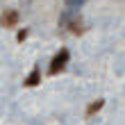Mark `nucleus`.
Segmentation results:
<instances>
[{
    "mask_svg": "<svg viewBox=\"0 0 125 125\" xmlns=\"http://www.w3.org/2000/svg\"><path fill=\"white\" fill-rule=\"evenodd\" d=\"M41 82V68L39 66H34V68L30 71V75L25 77V86H36Z\"/></svg>",
    "mask_w": 125,
    "mask_h": 125,
    "instance_id": "nucleus-3",
    "label": "nucleus"
},
{
    "mask_svg": "<svg viewBox=\"0 0 125 125\" xmlns=\"http://www.w3.org/2000/svg\"><path fill=\"white\" fill-rule=\"evenodd\" d=\"M102 107H105V100H95V102H91V105L86 107V116H89V118H91V116H93L95 112H100Z\"/></svg>",
    "mask_w": 125,
    "mask_h": 125,
    "instance_id": "nucleus-4",
    "label": "nucleus"
},
{
    "mask_svg": "<svg viewBox=\"0 0 125 125\" xmlns=\"http://www.w3.org/2000/svg\"><path fill=\"white\" fill-rule=\"evenodd\" d=\"M0 23H2V27H16V23H18V11L16 9H5L2 16H0Z\"/></svg>",
    "mask_w": 125,
    "mask_h": 125,
    "instance_id": "nucleus-2",
    "label": "nucleus"
},
{
    "mask_svg": "<svg viewBox=\"0 0 125 125\" xmlns=\"http://www.w3.org/2000/svg\"><path fill=\"white\" fill-rule=\"evenodd\" d=\"M86 2V0H66V7H71V9H80Z\"/></svg>",
    "mask_w": 125,
    "mask_h": 125,
    "instance_id": "nucleus-6",
    "label": "nucleus"
},
{
    "mask_svg": "<svg viewBox=\"0 0 125 125\" xmlns=\"http://www.w3.org/2000/svg\"><path fill=\"white\" fill-rule=\"evenodd\" d=\"M71 32H73V34H82V32H84V27H82V21H80V18L71 21Z\"/></svg>",
    "mask_w": 125,
    "mask_h": 125,
    "instance_id": "nucleus-5",
    "label": "nucleus"
},
{
    "mask_svg": "<svg viewBox=\"0 0 125 125\" xmlns=\"http://www.w3.org/2000/svg\"><path fill=\"white\" fill-rule=\"evenodd\" d=\"M25 36H27V30H18V34H16V41H21V43H23V41H25Z\"/></svg>",
    "mask_w": 125,
    "mask_h": 125,
    "instance_id": "nucleus-7",
    "label": "nucleus"
},
{
    "mask_svg": "<svg viewBox=\"0 0 125 125\" xmlns=\"http://www.w3.org/2000/svg\"><path fill=\"white\" fill-rule=\"evenodd\" d=\"M68 59H71V52H68L66 48H62L59 52L52 57V62H50V66H48V75H57V73H62V71L66 68V64H68Z\"/></svg>",
    "mask_w": 125,
    "mask_h": 125,
    "instance_id": "nucleus-1",
    "label": "nucleus"
}]
</instances>
